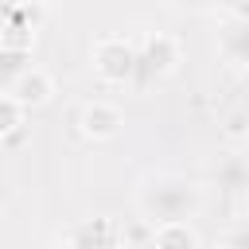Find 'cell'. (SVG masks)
<instances>
[{"instance_id":"6da1fadb","label":"cell","mask_w":249,"mask_h":249,"mask_svg":"<svg viewBox=\"0 0 249 249\" xmlns=\"http://www.w3.org/2000/svg\"><path fill=\"white\" fill-rule=\"evenodd\" d=\"M136 210L152 226L167 222H191L202 210V191L195 179L175 175V171H148L136 183Z\"/></svg>"},{"instance_id":"7a4b0ae2","label":"cell","mask_w":249,"mask_h":249,"mask_svg":"<svg viewBox=\"0 0 249 249\" xmlns=\"http://www.w3.org/2000/svg\"><path fill=\"white\" fill-rule=\"evenodd\" d=\"M179 62V39L156 31L148 35L144 43H136V66H132V82L136 86H148L156 78H167Z\"/></svg>"},{"instance_id":"3957f363","label":"cell","mask_w":249,"mask_h":249,"mask_svg":"<svg viewBox=\"0 0 249 249\" xmlns=\"http://www.w3.org/2000/svg\"><path fill=\"white\" fill-rule=\"evenodd\" d=\"M93 58V70L101 82L109 86H124L132 82V66H136V43L121 39V35H109V39H97V47L89 51Z\"/></svg>"},{"instance_id":"277c9868","label":"cell","mask_w":249,"mask_h":249,"mask_svg":"<svg viewBox=\"0 0 249 249\" xmlns=\"http://www.w3.org/2000/svg\"><path fill=\"white\" fill-rule=\"evenodd\" d=\"M4 93H12L23 109H39V105H47L51 97H54V82H51V74L43 70V66H23L19 74H16V82L4 89Z\"/></svg>"},{"instance_id":"5b68a950","label":"cell","mask_w":249,"mask_h":249,"mask_svg":"<svg viewBox=\"0 0 249 249\" xmlns=\"http://www.w3.org/2000/svg\"><path fill=\"white\" fill-rule=\"evenodd\" d=\"M121 124H124V113H121L113 101H89V105H82V113H78V128H82V136H89V140H113V136L121 132Z\"/></svg>"},{"instance_id":"8992f818","label":"cell","mask_w":249,"mask_h":249,"mask_svg":"<svg viewBox=\"0 0 249 249\" xmlns=\"http://www.w3.org/2000/svg\"><path fill=\"white\" fill-rule=\"evenodd\" d=\"M218 51L237 70L249 66V19H226L222 31H218Z\"/></svg>"},{"instance_id":"52a82bcc","label":"cell","mask_w":249,"mask_h":249,"mask_svg":"<svg viewBox=\"0 0 249 249\" xmlns=\"http://www.w3.org/2000/svg\"><path fill=\"white\" fill-rule=\"evenodd\" d=\"M214 183L226 195H245L249 191V160L245 156H226L214 163Z\"/></svg>"},{"instance_id":"ba28073f","label":"cell","mask_w":249,"mask_h":249,"mask_svg":"<svg viewBox=\"0 0 249 249\" xmlns=\"http://www.w3.org/2000/svg\"><path fill=\"white\" fill-rule=\"evenodd\" d=\"M152 245L156 249H198V233L191 222H167V226H152Z\"/></svg>"},{"instance_id":"9c48e42d","label":"cell","mask_w":249,"mask_h":249,"mask_svg":"<svg viewBox=\"0 0 249 249\" xmlns=\"http://www.w3.org/2000/svg\"><path fill=\"white\" fill-rule=\"evenodd\" d=\"M113 230L105 226V222H89V226H78V230H70L62 241H58V249H105V237H109Z\"/></svg>"},{"instance_id":"30bf717a","label":"cell","mask_w":249,"mask_h":249,"mask_svg":"<svg viewBox=\"0 0 249 249\" xmlns=\"http://www.w3.org/2000/svg\"><path fill=\"white\" fill-rule=\"evenodd\" d=\"M23 66H31L27 51H16V47H0V89H8Z\"/></svg>"},{"instance_id":"8fae6325","label":"cell","mask_w":249,"mask_h":249,"mask_svg":"<svg viewBox=\"0 0 249 249\" xmlns=\"http://www.w3.org/2000/svg\"><path fill=\"white\" fill-rule=\"evenodd\" d=\"M23 113H27V109H23L12 93H4V89H0V140H4V136H12V132H19Z\"/></svg>"},{"instance_id":"7c38bea8","label":"cell","mask_w":249,"mask_h":249,"mask_svg":"<svg viewBox=\"0 0 249 249\" xmlns=\"http://www.w3.org/2000/svg\"><path fill=\"white\" fill-rule=\"evenodd\" d=\"M214 8H222L226 19H249V0H214Z\"/></svg>"},{"instance_id":"4fadbf2b","label":"cell","mask_w":249,"mask_h":249,"mask_svg":"<svg viewBox=\"0 0 249 249\" xmlns=\"http://www.w3.org/2000/svg\"><path fill=\"white\" fill-rule=\"evenodd\" d=\"M226 249H249V222H237L226 233Z\"/></svg>"},{"instance_id":"5bb4252c","label":"cell","mask_w":249,"mask_h":249,"mask_svg":"<svg viewBox=\"0 0 249 249\" xmlns=\"http://www.w3.org/2000/svg\"><path fill=\"white\" fill-rule=\"evenodd\" d=\"M179 12H210L214 8V0H171Z\"/></svg>"},{"instance_id":"9a60e30c","label":"cell","mask_w":249,"mask_h":249,"mask_svg":"<svg viewBox=\"0 0 249 249\" xmlns=\"http://www.w3.org/2000/svg\"><path fill=\"white\" fill-rule=\"evenodd\" d=\"M237 78H241V86L249 89V66H241V70H237Z\"/></svg>"},{"instance_id":"2e32d148","label":"cell","mask_w":249,"mask_h":249,"mask_svg":"<svg viewBox=\"0 0 249 249\" xmlns=\"http://www.w3.org/2000/svg\"><path fill=\"white\" fill-rule=\"evenodd\" d=\"M16 4H27V8H43V4H51V0H16Z\"/></svg>"},{"instance_id":"e0dca14e","label":"cell","mask_w":249,"mask_h":249,"mask_svg":"<svg viewBox=\"0 0 249 249\" xmlns=\"http://www.w3.org/2000/svg\"><path fill=\"white\" fill-rule=\"evenodd\" d=\"M245 160H249V132H245Z\"/></svg>"}]
</instances>
